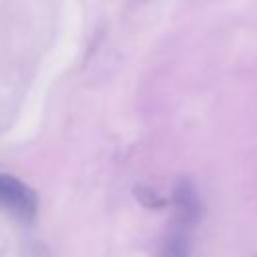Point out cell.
Masks as SVG:
<instances>
[{
	"mask_svg": "<svg viewBox=\"0 0 257 257\" xmlns=\"http://www.w3.org/2000/svg\"><path fill=\"white\" fill-rule=\"evenodd\" d=\"M0 209L12 213L24 223H32L38 213L36 191L14 175H0Z\"/></svg>",
	"mask_w": 257,
	"mask_h": 257,
	"instance_id": "6da1fadb",
	"label": "cell"
},
{
	"mask_svg": "<svg viewBox=\"0 0 257 257\" xmlns=\"http://www.w3.org/2000/svg\"><path fill=\"white\" fill-rule=\"evenodd\" d=\"M171 205L175 209V225L193 231L195 225L201 221L203 217V201L195 189V185L191 183V179H179L173 187V195H171Z\"/></svg>",
	"mask_w": 257,
	"mask_h": 257,
	"instance_id": "7a4b0ae2",
	"label": "cell"
},
{
	"mask_svg": "<svg viewBox=\"0 0 257 257\" xmlns=\"http://www.w3.org/2000/svg\"><path fill=\"white\" fill-rule=\"evenodd\" d=\"M161 257H191V231L173 223L163 243Z\"/></svg>",
	"mask_w": 257,
	"mask_h": 257,
	"instance_id": "3957f363",
	"label": "cell"
},
{
	"mask_svg": "<svg viewBox=\"0 0 257 257\" xmlns=\"http://www.w3.org/2000/svg\"><path fill=\"white\" fill-rule=\"evenodd\" d=\"M133 193H135V199L143 205V207H147V209H163V207H167V199L165 197H161L157 191H153L151 187H147V185H137L135 189H133Z\"/></svg>",
	"mask_w": 257,
	"mask_h": 257,
	"instance_id": "277c9868",
	"label": "cell"
},
{
	"mask_svg": "<svg viewBox=\"0 0 257 257\" xmlns=\"http://www.w3.org/2000/svg\"><path fill=\"white\" fill-rule=\"evenodd\" d=\"M255 257H257V255H255Z\"/></svg>",
	"mask_w": 257,
	"mask_h": 257,
	"instance_id": "5b68a950",
	"label": "cell"
}]
</instances>
